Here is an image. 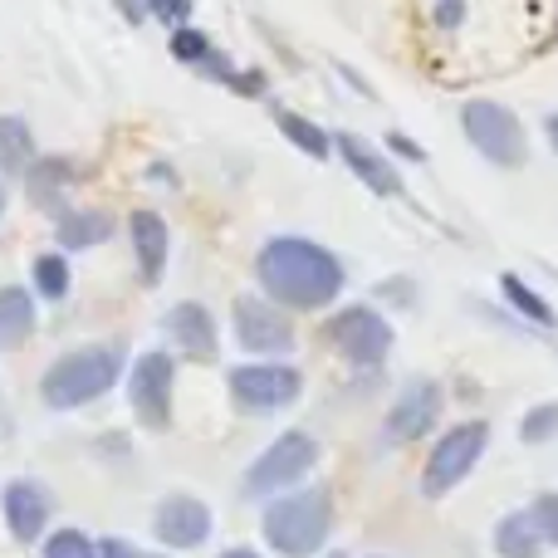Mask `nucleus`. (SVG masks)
<instances>
[{
	"mask_svg": "<svg viewBox=\"0 0 558 558\" xmlns=\"http://www.w3.org/2000/svg\"><path fill=\"white\" fill-rule=\"evenodd\" d=\"M35 133L20 113H0V177H20L35 162Z\"/></svg>",
	"mask_w": 558,
	"mask_h": 558,
	"instance_id": "nucleus-21",
	"label": "nucleus"
},
{
	"mask_svg": "<svg viewBox=\"0 0 558 558\" xmlns=\"http://www.w3.org/2000/svg\"><path fill=\"white\" fill-rule=\"evenodd\" d=\"M461 133L490 167L514 172V167L530 162V137H524L520 113L495 104V98H471V104L461 108Z\"/></svg>",
	"mask_w": 558,
	"mask_h": 558,
	"instance_id": "nucleus-4",
	"label": "nucleus"
},
{
	"mask_svg": "<svg viewBox=\"0 0 558 558\" xmlns=\"http://www.w3.org/2000/svg\"><path fill=\"white\" fill-rule=\"evenodd\" d=\"M441 407H446V392L436 377H407V383L397 387L392 407H387V441L392 446L422 441V436L441 422Z\"/></svg>",
	"mask_w": 558,
	"mask_h": 558,
	"instance_id": "nucleus-10",
	"label": "nucleus"
},
{
	"mask_svg": "<svg viewBox=\"0 0 558 558\" xmlns=\"http://www.w3.org/2000/svg\"><path fill=\"white\" fill-rule=\"evenodd\" d=\"M128 357L123 343H84L59 353L54 363L39 377V397H45L49 412H74V407L98 402L104 392H113L118 377H123Z\"/></svg>",
	"mask_w": 558,
	"mask_h": 558,
	"instance_id": "nucleus-2",
	"label": "nucleus"
},
{
	"mask_svg": "<svg viewBox=\"0 0 558 558\" xmlns=\"http://www.w3.org/2000/svg\"><path fill=\"white\" fill-rule=\"evenodd\" d=\"M69 284H74V270H69L64 251L35 255V265H29V294H39V299H49V304H59V299H69Z\"/></svg>",
	"mask_w": 558,
	"mask_h": 558,
	"instance_id": "nucleus-24",
	"label": "nucleus"
},
{
	"mask_svg": "<svg viewBox=\"0 0 558 558\" xmlns=\"http://www.w3.org/2000/svg\"><path fill=\"white\" fill-rule=\"evenodd\" d=\"M128 241H133V260H137V279L147 289L162 284L167 275V255H172V231H167L162 211H133L128 216Z\"/></svg>",
	"mask_w": 558,
	"mask_h": 558,
	"instance_id": "nucleus-14",
	"label": "nucleus"
},
{
	"mask_svg": "<svg viewBox=\"0 0 558 558\" xmlns=\"http://www.w3.org/2000/svg\"><path fill=\"white\" fill-rule=\"evenodd\" d=\"M39 558H98V544L88 539L84 530L64 524V530H49L45 544H39Z\"/></svg>",
	"mask_w": 558,
	"mask_h": 558,
	"instance_id": "nucleus-25",
	"label": "nucleus"
},
{
	"mask_svg": "<svg viewBox=\"0 0 558 558\" xmlns=\"http://www.w3.org/2000/svg\"><path fill=\"white\" fill-rule=\"evenodd\" d=\"M260 534L279 558H314L328 544V534H333V490L304 485V490L275 495L265 505Z\"/></svg>",
	"mask_w": 558,
	"mask_h": 558,
	"instance_id": "nucleus-3",
	"label": "nucleus"
},
{
	"mask_svg": "<svg viewBox=\"0 0 558 558\" xmlns=\"http://www.w3.org/2000/svg\"><path fill=\"white\" fill-rule=\"evenodd\" d=\"M314 465H318L314 436L308 432H279L275 441L251 461V471H245V481H241V495L245 500H255V495H284V490H294Z\"/></svg>",
	"mask_w": 558,
	"mask_h": 558,
	"instance_id": "nucleus-6",
	"label": "nucleus"
},
{
	"mask_svg": "<svg viewBox=\"0 0 558 558\" xmlns=\"http://www.w3.org/2000/svg\"><path fill=\"white\" fill-rule=\"evenodd\" d=\"M143 10H147V15L162 20L167 29L192 25V0H143Z\"/></svg>",
	"mask_w": 558,
	"mask_h": 558,
	"instance_id": "nucleus-29",
	"label": "nucleus"
},
{
	"mask_svg": "<svg viewBox=\"0 0 558 558\" xmlns=\"http://www.w3.org/2000/svg\"><path fill=\"white\" fill-rule=\"evenodd\" d=\"M98 558H147V554H137V544L128 539H98Z\"/></svg>",
	"mask_w": 558,
	"mask_h": 558,
	"instance_id": "nucleus-33",
	"label": "nucleus"
},
{
	"mask_svg": "<svg viewBox=\"0 0 558 558\" xmlns=\"http://www.w3.org/2000/svg\"><path fill=\"white\" fill-rule=\"evenodd\" d=\"M216 558H265V554H255V549H245V544H235V549H226V554H216Z\"/></svg>",
	"mask_w": 558,
	"mask_h": 558,
	"instance_id": "nucleus-34",
	"label": "nucleus"
},
{
	"mask_svg": "<svg viewBox=\"0 0 558 558\" xmlns=\"http://www.w3.org/2000/svg\"><path fill=\"white\" fill-rule=\"evenodd\" d=\"M275 123H279V133H284L289 143H294L304 157H314V162H328V157H333V133H324V128H318L314 118H304V113H289V108H279V113H275Z\"/></svg>",
	"mask_w": 558,
	"mask_h": 558,
	"instance_id": "nucleus-23",
	"label": "nucleus"
},
{
	"mask_svg": "<svg viewBox=\"0 0 558 558\" xmlns=\"http://www.w3.org/2000/svg\"><path fill=\"white\" fill-rule=\"evenodd\" d=\"M231 88H235V94H245V98H265V88H270V78H265L260 69H235Z\"/></svg>",
	"mask_w": 558,
	"mask_h": 558,
	"instance_id": "nucleus-30",
	"label": "nucleus"
},
{
	"mask_svg": "<svg viewBox=\"0 0 558 558\" xmlns=\"http://www.w3.org/2000/svg\"><path fill=\"white\" fill-rule=\"evenodd\" d=\"M0 216H5V186H0Z\"/></svg>",
	"mask_w": 558,
	"mask_h": 558,
	"instance_id": "nucleus-36",
	"label": "nucleus"
},
{
	"mask_svg": "<svg viewBox=\"0 0 558 558\" xmlns=\"http://www.w3.org/2000/svg\"><path fill=\"white\" fill-rule=\"evenodd\" d=\"M35 333V294L20 284H0V348H20Z\"/></svg>",
	"mask_w": 558,
	"mask_h": 558,
	"instance_id": "nucleus-19",
	"label": "nucleus"
},
{
	"mask_svg": "<svg viewBox=\"0 0 558 558\" xmlns=\"http://www.w3.org/2000/svg\"><path fill=\"white\" fill-rule=\"evenodd\" d=\"M544 133H549V147H554V153H558V108H554V113H549V123H544Z\"/></svg>",
	"mask_w": 558,
	"mask_h": 558,
	"instance_id": "nucleus-35",
	"label": "nucleus"
},
{
	"mask_svg": "<svg viewBox=\"0 0 558 558\" xmlns=\"http://www.w3.org/2000/svg\"><path fill=\"white\" fill-rule=\"evenodd\" d=\"M108 235H113V216L98 211V206H64V211L54 216V241L59 251H94V245H104Z\"/></svg>",
	"mask_w": 558,
	"mask_h": 558,
	"instance_id": "nucleus-18",
	"label": "nucleus"
},
{
	"mask_svg": "<svg viewBox=\"0 0 558 558\" xmlns=\"http://www.w3.org/2000/svg\"><path fill=\"white\" fill-rule=\"evenodd\" d=\"M387 147H392L397 157H407V162H426L422 143H412V137H407V133H387Z\"/></svg>",
	"mask_w": 558,
	"mask_h": 558,
	"instance_id": "nucleus-31",
	"label": "nucleus"
},
{
	"mask_svg": "<svg viewBox=\"0 0 558 558\" xmlns=\"http://www.w3.org/2000/svg\"><path fill=\"white\" fill-rule=\"evenodd\" d=\"M485 446H490V422H456L451 432H441V441L432 446V456L422 465L426 500H446L456 485H465V475L481 465Z\"/></svg>",
	"mask_w": 558,
	"mask_h": 558,
	"instance_id": "nucleus-5",
	"label": "nucleus"
},
{
	"mask_svg": "<svg viewBox=\"0 0 558 558\" xmlns=\"http://www.w3.org/2000/svg\"><path fill=\"white\" fill-rule=\"evenodd\" d=\"M172 387H177V357L153 348L137 353V363L128 367V402H133L137 426L147 432H167L172 422Z\"/></svg>",
	"mask_w": 558,
	"mask_h": 558,
	"instance_id": "nucleus-8",
	"label": "nucleus"
},
{
	"mask_svg": "<svg viewBox=\"0 0 558 558\" xmlns=\"http://www.w3.org/2000/svg\"><path fill=\"white\" fill-rule=\"evenodd\" d=\"M25 192H29V202L39 206V211H64V192L74 186V162L69 157H35V162L25 167Z\"/></svg>",
	"mask_w": 558,
	"mask_h": 558,
	"instance_id": "nucleus-17",
	"label": "nucleus"
},
{
	"mask_svg": "<svg viewBox=\"0 0 558 558\" xmlns=\"http://www.w3.org/2000/svg\"><path fill=\"white\" fill-rule=\"evenodd\" d=\"M554 436H558V402L530 407V412H524V422H520V441L524 446H549Z\"/></svg>",
	"mask_w": 558,
	"mask_h": 558,
	"instance_id": "nucleus-26",
	"label": "nucleus"
},
{
	"mask_svg": "<svg viewBox=\"0 0 558 558\" xmlns=\"http://www.w3.org/2000/svg\"><path fill=\"white\" fill-rule=\"evenodd\" d=\"M324 338L348 357L353 367H383L387 353H392L397 333L387 324L383 308L373 304H343L333 318L324 324Z\"/></svg>",
	"mask_w": 558,
	"mask_h": 558,
	"instance_id": "nucleus-7",
	"label": "nucleus"
},
{
	"mask_svg": "<svg viewBox=\"0 0 558 558\" xmlns=\"http://www.w3.org/2000/svg\"><path fill=\"white\" fill-rule=\"evenodd\" d=\"M500 294H505V304H510L514 314L524 318V324H534V333H549V328L558 324L554 308H549V299H544L539 289H530V279H524V275L505 270L500 275Z\"/></svg>",
	"mask_w": 558,
	"mask_h": 558,
	"instance_id": "nucleus-20",
	"label": "nucleus"
},
{
	"mask_svg": "<svg viewBox=\"0 0 558 558\" xmlns=\"http://www.w3.org/2000/svg\"><path fill=\"white\" fill-rule=\"evenodd\" d=\"M162 333L177 343V353L186 357H216V318L206 304H196V299H182V304H172L162 314Z\"/></svg>",
	"mask_w": 558,
	"mask_h": 558,
	"instance_id": "nucleus-16",
	"label": "nucleus"
},
{
	"mask_svg": "<svg viewBox=\"0 0 558 558\" xmlns=\"http://www.w3.org/2000/svg\"><path fill=\"white\" fill-rule=\"evenodd\" d=\"M0 520H5L15 544H39L49 534V520H54V495L29 475H15V481L0 485Z\"/></svg>",
	"mask_w": 558,
	"mask_h": 558,
	"instance_id": "nucleus-11",
	"label": "nucleus"
},
{
	"mask_svg": "<svg viewBox=\"0 0 558 558\" xmlns=\"http://www.w3.org/2000/svg\"><path fill=\"white\" fill-rule=\"evenodd\" d=\"M231 324H235V338H241L245 353H289V348H294V324H289V314L260 294L235 299Z\"/></svg>",
	"mask_w": 558,
	"mask_h": 558,
	"instance_id": "nucleus-12",
	"label": "nucleus"
},
{
	"mask_svg": "<svg viewBox=\"0 0 558 558\" xmlns=\"http://www.w3.org/2000/svg\"><path fill=\"white\" fill-rule=\"evenodd\" d=\"M495 554L500 558H539L544 554L539 530H534V520L524 510L505 514V520L495 524Z\"/></svg>",
	"mask_w": 558,
	"mask_h": 558,
	"instance_id": "nucleus-22",
	"label": "nucleus"
},
{
	"mask_svg": "<svg viewBox=\"0 0 558 558\" xmlns=\"http://www.w3.org/2000/svg\"><path fill=\"white\" fill-rule=\"evenodd\" d=\"M153 534L162 549L192 554L211 539V510H206V500H196V495H182V490L162 495L153 510Z\"/></svg>",
	"mask_w": 558,
	"mask_h": 558,
	"instance_id": "nucleus-13",
	"label": "nucleus"
},
{
	"mask_svg": "<svg viewBox=\"0 0 558 558\" xmlns=\"http://www.w3.org/2000/svg\"><path fill=\"white\" fill-rule=\"evenodd\" d=\"M304 392V373L289 363H241L231 367V397L241 412H255V416H270V412H284V407L299 402Z\"/></svg>",
	"mask_w": 558,
	"mask_h": 558,
	"instance_id": "nucleus-9",
	"label": "nucleus"
},
{
	"mask_svg": "<svg viewBox=\"0 0 558 558\" xmlns=\"http://www.w3.org/2000/svg\"><path fill=\"white\" fill-rule=\"evenodd\" d=\"M167 49H172V59L177 64H202L206 54H211V35L206 29H196V25H177L172 29V39H167Z\"/></svg>",
	"mask_w": 558,
	"mask_h": 558,
	"instance_id": "nucleus-27",
	"label": "nucleus"
},
{
	"mask_svg": "<svg viewBox=\"0 0 558 558\" xmlns=\"http://www.w3.org/2000/svg\"><path fill=\"white\" fill-rule=\"evenodd\" d=\"M534 520V530H539L544 549H558V495H539V500L524 510Z\"/></svg>",
	"mask_w": 558,
	"mask_h": 558,
	"instance_id": "nucleus-28",
	"label": "nucleus"
},
{
	"mask_svg": "<svg viewBox=\"0 0 558 558\" xmlns=\"http://www.w3.org/2000/svg\"><path fill=\"white\" fill-rule=\"evenodd\" d=\"M554 39H558V20H554Z\"/></svg>",
	"mask_w": 558,
	"mask_h": 558,
	"instance_id": "nucleus-38",
	"label": "nucleus"
},
{
	"mask_svg": "<svg viewBox=\"0 0 558 558\" xmlns=\"http://www.w3.org/2000/svg\"><path fill=\"white\" fill-rule=\"evenodd\" d=\"M465 20V0H441V5H436V25L441 29H456Z\"/></svg>",
	"mask_w": 558,
	"mask_h": 558,
	"instance_id": "nucleus-32",
	"label": "nucleus"
},
{
	"mask_svg": "<svg viewBox=\"0 0 558 558\" xmlns=\"http://www.w3.org/2000/svg\"><path fill=\"white\" fill-rule=\"evenodd\" d=\"M255 279H260L270 304L308 314V308H328L343 294L348 270L328 245L304 241V235H275L255 255Z\"/></svg>",
	"mask_w": 558,
	"mask_h": 558,
	"instance_id": "nucleus-1",
	"label": "nucleus"
},
{
	"mask_svg": "<svg viewBox=\"0 0 558 558\" xmlns=\"http://www.w3.org/2000/svg\"><path fill=\"white\" fill-rule=\"evenodd\" d=\"M328 558H348V554H343V549H333V554H328Z\"/></svg>",
	"mask_w": 558,
	"mask_h": 558,
	"instance_id": "nucleus-37",
	"label": "nucleus"
},
{
	"mask_svg": "<svg viewBox=\"0 0 558 558\" xmlns=\"http://www.w3.org/2000/svg\"><path fill=\"white\" fill-rule=\"evenodd\" d=\"M333 153L348 162V172L367 186L373 196H402V172L387 162V153H377L367 137L357 133H333Z\"/></svg>",
	"mask_w": 558,
	"mask_h": 558,
	"instance_id": "nucleus-15",
	"label": "nucleus"
}]
</instances>
